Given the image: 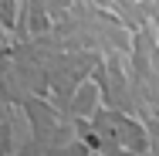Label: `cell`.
Masks as SVG:
<instances>
[{"mask_svg":"<svg viewBox=\"0 0 159 156\" xmlns=\"http://www.w3.org/2000/svg\"><path fill=\"white\" fill-rule=\"evenodd\" d=\"M98 88H102V85H81V88H78V95L71 98V112H75L78 119H85V116H95Z\"/></svg>","mask_w":159,"mask_h":156,"instance_id":"1","label":"cell"}]
</instances>
